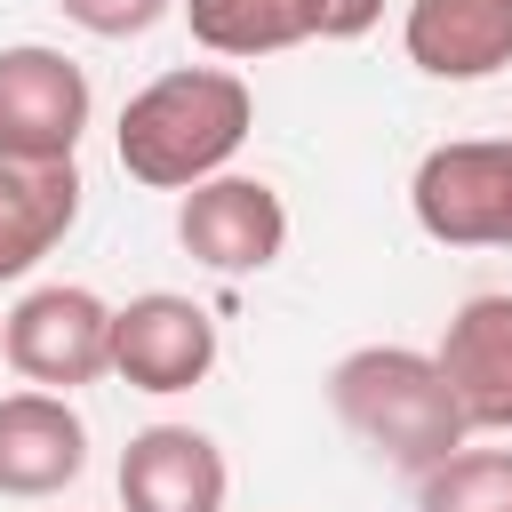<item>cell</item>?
Instances as JSON below:
<instances>
[{"label":"cell","mask_w":512,"mask_h":512,"mask_svg":"<svg viewBox=\"0 0 512 512\" xmlns=\"http://www.w3.org/2000/svg\"><path fill=\"white\" fill-rule=\"evenodd\" d=\"M256 128V96L240 72L224 64H176L160 80H144L128 104H120V168L152 192H192L208 176L232 168V152L248 144Z\"/></svg>","instance_id":"6da1fadb"},{"label":"cell","mask_w":512,"mask_h":512,"mask_svg":"<svg viewBox=\"0 0 512 512\" xmlns=\"http://www.w3.org/2000/svg\"><path fill=\"white\" fill-rule=\"evenodd\" d=\"M328 408L344 416V432L360 448H376L400 472H432L440 456H456L472 440L448 376L432 352L416 344H360L328 368Z\"/></svg>","instance_id":"7a4b0ae2"},{"label":"cell","mask_w":512,"mask_h":512,"mask_svg":"<svg viewBox=\"0 0 512 512\" xmlns=\"http://www.w3.org/2000/svg\"><path fill=\"white\" fill-rule=\"evenodd\" d=\"M408 208L440 248H512V136H448L416 160Z\"/></svg>","instance_id":"3957f363"},{"label":"cell","mask_w":512,"mask_h":512,"mask_svg":"<svg viewBox=\"0 0 512 512\" xmlns=\"http://www.w3.org/2000/svg\"><path fill=\"white\" fill-rule=\"evenodd\" d=\"M0 352L40 392L96 384V376H112V304L96 288H80V280L24 288L16 312H8V328H0Z\"/></svg>","instance_id":"277c9868"},{"label":"cell","mask_w":512,"mask_h":512,"mask_svg":"<svg viewBox=\"0 0 512 512\" xmlns=\"http://www.w3.org/2000/svg\"><path fill=\"white\" fill-rule=\"evenodd\" d=\"M88 112H96V88L64 48H40V40L0 48V152L72 160L88 136Z\"/></svg>","instance_id":"5b68a950"},{"label":"cell","mask_w":512,"mask_h":512,"mask_svg":"<svg viewBox=\"0 0 512 512\" xmlns=\"http://www.w3.org/2000/svg\"><path fill=\"white\" fill-rule=\"evenodd\" d=\"M176 240H184V256L192 264H208V272H224V280H240V272H264V264H280V248H288V200L264 184V176H208V184H192L184 200H176Z\"/></svg>","instance_id":"8992f818"},{"label":"cell","mask_w":512,"mask_h":512,"mask_svg":"<svg viewBox=\"0 0 512 512\" xmlns=\"http://www.w3.org/2000/svg\"><path fill=\"white\" fill-rule=\"evenodd\" d=\"M216 368V320L176 296V288H144L128 304H112V376L128 392H192Z\"/></svg>","instance_id":"52a82bcc"},{"label":"cell","mask_w":512,"mask_h":512,"mask_svg":"<svg viewBox=\"0 0 512 512\" xmlns=\"http://www.w3.org/2000/svg\"><path fill=\"white\" fill-rule=\"evenodd\" d=\"M232 464L200 424H144L120 448V512H224Z\"/></svg>","instance_id":"ba28073f"},{"label":"cell","mask_w":512,"mask_h":512,"mask_svg":"<svg viewBox=\"0 0 512 512\" xmlns=\"http://www.w3.org/2000/svg\"><path fill=\"white\" fill-rule=\"evenodd\" d=\"M88 472V424L72 392H0V496H64Z\"/></svg>","instance_id":"9c48e42d"},{"label":"cell","mask_w":512,"mask_h":512,"mask_svg":"<svg viewBox=\"0 0 512 512\" xmlns=\"http://www.w3.org/2000/svg\"><path fill=\"white\" fill-rule=\"evenodd\" d=\"M440 376L472 432H512V288L464 296L440 328Z\"/></svg>","instance_id":"30bf717a"},{"label":"cell","mask_w":512,"mask_h":512,"mask_svg":"<svg viewBox=\"0 0 512 512\" xmlns=\"http://www.w3.org/2000/svg\"><path fill=\"white\" fill-rule=\"evenodd\" d=\"M400 48L424 80H488L512 64V0H408Z\"/></svg>","instance_id":"8fae6325"},{"label":"cell","mask_w":512,"mask_h":512,"mask_svg":"<svg viewBox=\"0 0 512 512\" xmlns=\"http://www.w3.org/2000/svg\"><path fill=\"white\" fill-rule=\"evenodd\" d=\"M80 160H24L0 152V280H24L72 224H80Z\"/></svg>","instance_id":"7c38bea8"},{"label":"cell","mask_w":512,"mask_h":512,"mask_svg":"<svg viewBox=\"0 0 512 512\" xmlns=\"http://www.w3.org/2000/svg\"><path fill=\"white\" fill-rule=\"evenodd\" d=\"M176 8L208 56H280L296 40H320L312 0H176Z\"/></svg>","instance_id":"4fadbf2b"},{"label":"cell","mask_w":512,"mask_h":512,"mask_svg":"<svg viewBox=\"0 0 512 512\" xmlns=\"http://www.w3.org/2000/svg\"><path fill=\"white\" fill-rule=\"evenodd\" d=\"M416 512H512V448H456L416 472Z\"/></svg>","instance_id":"5bb4252c"},{"label":"cell","mask_w":512,"mask_h":512,"mask_svg":"<svg viewBox=\"0 0 512 512\" xmlns=\"http://www.w3.org/2000/svg\"><path fill=\"white\" fill-rule=\"evenodd\" d=\"M80 32H96V40H144L176 0H56Z\"/></svg>","instance_id":"9a60e30c"},{"label":"cell","mask_w":512,"mask_h":512,"mask_svg":"<svg viewBox=\"0 0 512 512\" xmlns=\"http://www.w3.org/2000/svg\"><path fill=\"white\" fill-rule=\"evenodd\" d=\"M312 8H320V40H360L384 16V0H312Z\"/></svg>","instance_id":"2e32d148"}]
</instances>
